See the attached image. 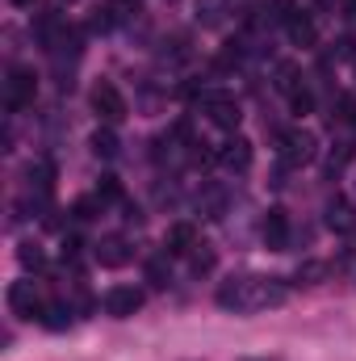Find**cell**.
<instances>
[{"mask_svg": "<svg viewBox=\"0 0 356 361\" xmlns=\"http://www.w3.org/2000/svg\"><path fill=\"white\" fill-rule=\"evenodd\" d=\"M276 89L285 92V97H293V92L302 89V68L298 63H276Z\"/></svg>", "mask_w": 356, "mask_h": 361, "instance_id": "obj_17", "label": "cell"}, {"mask_svg": "<svg viewBox=\"0 0 356 361\" xmlns=\"http://www.w3.org/2000/svg\"><path fill=\"white\" fill-rule=\"evenodd\" d=\"M51 185H55V164H51V160H34V164H30V189H34L38 197H46Z\"/></svg>", "mask_w": 356, "mask_h": 361, "instance_id": "obj_15", "label": "cell"}, {"mask_svg": "<svg viewBox=\"0 0 356 361\" xmlns=\"http://www.w3.org/2000/svg\"><path fill=\"white\" fill-rule=\"evenodd\" d=\"M8 4H17V8H30V4H34V0H8Z\"/></svg>", "mask_w": 356, "mask_h": 361, "instance_id": "obj_30", "label": "cell"}, {"mask_svg": "<svg viewBox=\"0 0 356 361\" xmlns=\"http://www.w3.org/2000/svg\"><path fill=\"white\" fill-rule=\"evenodd\" d=\"M289 298V286L281 277H231L218 286V307L235 315H252L265 307H281Z\"/></svg>", "mask_w": 356, "mask_h": 361, "instance_id": "obj_1", "label": "cell"}, {"mask_svg": "<svg viewBox=\"0 0 356 361\" xmlns=\"http://www.w3.org/2000/svg\"><path fill=\"white\" fill-rule=\"evenodd\" d=\"M147 281H151L155 290L168 286V257H151V261H147Z\"/></svg>", "mask_w": 356, "mask_h": 361, "instance_id": "obj_21", "label": "cell"}, {"mask_svg": "<svg viewBox=\"0 0 356 361\" xmlns=\"http://www.w3.org/2000/svg\"><path fill=\"white\" fill-rule=\"evenodd\" d=\"M323 223L331 227V231H340V235H348V231H356V210H352V202L348 197H331L327 206H323Z\"/></svg>", "mask_w": 356, "mask_h": 361, "instance_id": "obj_10", "label": "cell"}, {"mask_svg": "<svg viewBox=\"0 0 356 361\" xmlns=\"http://www.w3.org/2000/svg\"><path fill=\"white\" fill-rule=\"evenodd\" d=\"M314 156H319V135H314V130L293 126V130H285V135H281V160H285L289 169L314 164Z\"/></svg>", "mask_w": 356, "mask_h": 361, "instance_id": "obj_2", "label": "cell"}, {"mask_svg": "<svg viewBox=\"0 0 356 361\" xmlns=\"http://www.w3.org/2000/svg\"><path fill=\"white\" fill-rule=\"evenodd\" d=\"M4 302H8V311H13L17 319H38L42 307H46L34 281H13V286L4 290Z\"/></svg>", "mask_w": 356, "mask_h": 361, "instance_id": "obj_4", "label": "cell"}, {"mask_svg": "<svg viewBox=\"0 0 356 361\" xmlns=\"http://www.w3.org/2000/svg\"><path fill=\"white\" fill-rule=\"evenodd\" d=\"M218 164L231 169V173H248V169H252V139L231 135V139L218 147Z\"/></svg>", "mask_w": 356, "mask_h": 361, "instance_id": "obj_7", "label": "cell"}, {"mask_svg": "<svg viewBox=\"0 0 356 361\" xmlns=\"http://www.w3.org/2000/svg\"><path fill=\"white\" fill-rule=\"evenodd\" d=\"M289 105H293V114H306V109H310L314 101H310V92H306V89H298L293 97H289Z\"/></svg>", "mask_w": 356, "mask_h": 361, "instance_id": "obj_27", "label": "cell"}, {"mask_svg": "<svg viewBox=\"0 0 356 361\" xmlns=\"http://www.w3.org/2000/svg\"><path fill=\"white\" fill-rule=\"evenodd\" d=\"M260 235H265V248H272V252H285V248H289V214H285L281 206H272L265 214Z\"/></svg>", "mask_w": 356, "mask_h": 361, "instance_id": "obj_8", "label": "cell"}, {"mask_svg": "<svg viewBox=\"0 0 356 361\" xmlns=\"http://www.w3.org/2000/svg\"><path fill=\"white\" fill-rule=\"evenodd\" d=\"M227 17H231V0H197V21H201L205 30L222 25Z\"/></svg>", "mask_w": 356, "mask_h": 361, "instance_id": "obj_14", "label": "cell"}, {"mask_svg": "<svg viewBox=\"0 0 356 361\" xmlns=\"http://www.w3.org/2000/svg\"><path fill=\"white\" fill-rule=\"evenodd\" d=\"M134 8H139V0H109V13H117V17H126Z\"/></svg>", "mask_w": 356, "mask_h": 361, "instance_id": "obj_29", "label": "cell"}, {"mask_svg": "<svg viewBox=\"0 0 356 361\" xmlns=\"http://www.w3.org/2000/svg\"><path fill=\"white\" fill-rule=\"evenodd\" d=\"M130 257H134V252H130V244H126L122 235H109V240L96 244V261H101L105 269H122Z\"/></svg>", "mask_w": 356, "mask_h": 361, "instance_id": "obj_12", "label": "cell"}, {"mask_svg": "<svg viewBox=\"0 0 356 361\" xmlns=\"http://www.w3.org/2000/svg\"><path fill=\"white\" fill-rule=\"evenodd\" d=\"M38 324H42L46 332H68V328H72V307H68V302H46L42 315H38Z\"/></svg>", "mask_w": 356, "mask_h": 361, "instance_id": "obj_13", "label": "cell"}, {"mask_svg": "<svg viewBox=\"0 0 356 361\" xmlns=\"http://www.w3.org/2000/svg\"><path fill=\"white\" fill-rule=\"evenodd\" d=\"M139 307H143V290H134V286H113V290L105 294V311H109L113 319H130Z\"/></svg>", "mask_w": 356, "mask_h": 361, "instance_id": "obj_9", "label": "cell"}, {"mask_svg": "<svg viewBox=\"0 0 356 361\" xmlns=\"http://www.w3.org/2000/svg\"><path fill=\"white\" fill-rule=\"evenodd\" d=\"M92 109H96V118L105 122V126H117L130 109H126V97L117 92V85H109V80H101L96 89H92Z\"/></svg>", "mask_w": 356, "mask_h": 361, "instance_id": "obj_5", "label": "cell"}, {"mask_svg": "<svg viewBox=\"0 0 356 361\" xmlns=\"http://www.w3.org/2000/svg\"><path fill=\"white\" fill-rule=\"evenodd\" d=\"M96 197H101V202H122V180H117V177H101Z\"/></svg>", "mask_w": 356, "mask_h": 361, "instance_id": "obj_24", "label": "cell"}, {"mask_svg": "<svg viewBox=\"0 0 356 361\" xmlns=\"http://www.w3.org/2000/svg\"><path fill=\"white\" fill-rule=\"evenodd\" d=\"M218 265V257H214V248H205V244H197L193 252H189V269L197 273V277H205V273H214Z\"/></svg>", "mask_w": 356, "mask_h": 361, "instance_id": "obj_18", "label": "cell"}, {"mask_svg": "<svg viewBox=\"0 0 356 361\" xmlns=\"http://www.w3.org/2000/svg\"><path fill=\"white\" fill-rule=\"evenodd\" d=\"M272 8H276V13H272V17H276V21H281V25H289V21H293V17H298V4H293V0H272Z\"/></svg>", "mask_w": 356, "mask_h": 361, "instance_id": "obj_26", "label": "cell"}, {"mask_svg": "<svg viewBox=\"0 0 356 361\" xmlns=\"http://www.w3.org/2000/svg\"><path fill=\"white\" fill-rule=\"evenodd\" d=\"M96 210H101V197H80V202L72 206V214H76L80 223H89V219H96Z\"/></svg>", "mask_w": 356, "mask_h": 361, "instance_id": "obj_25", "label": "cell"}, {"mask_svg": "<svg viewBox=\"0 0 356 361\" xmlns=\"http://www.w3.org/2000/svg\"><path fill=\"white\" fill-rule=\"evenodd\" d=\"M68 4H76V0H68Z\"/></svg>", "mask_w": 356, "mask_h": 361, "instance_id": "obj_31", "label": "cell"}, {"mask_svg": "<svg viewBox=\"0 0 356 361\" xmlns=\"http://www.w3.org/2000/svg\"><path fill=\"white\" fill-rule=\"evenodd\" d=\"M340 122H356V101L352 97H340Z\"/></svg>", "mask_w": 356, "mask_h": 361, "instance_id": "obj_28", "label": "cell"}, {"mask_svg": "<svg viewBox=\"0 0 356 361\" xmlns=\"http://www.w3.org/2000/svg\"><path fill=\"white\" fill-rule=\"evenodd\" d=\"M92 152H96L101 160H113V156H117V135H113L109 126L96 130V135H92Z\"/></svg>", "mask_w": 356, "mask_h": 361, "instance_id": "obj_19", "label": "cell"}, {"mask_svg": "<svg viewBox=\"0 0 356 361\" xmlns=\"http://www.w3.org/2000/svg\"><path fill=\"white\" fill-rule=\"evenodd\" d=\"M285 30H289V38H293L298 47H314V38H319V30H314V21H310L306 13H298V17H293V21H289Z\"/></svg>", "mask_w": 356, "mask_h": 361, "instance_id": "obj_16", "label": "cell"}, {"mask_svg": "<svg viewBox=\"0 0 356 361\" xmlns=\"http://www.w3.org/2000/svg\"><path fill=\"white\" fill-rule=\"evenodd\" d=\"M323 277H327V265H323V261H306V265H298V281H302V286H319Z\"/></svg>", "mask_w": 356, "mask_h": 361, "instance_id": "obj_23", "label": "cell"}, {"mask_svg": "<svg viewBox=\"0 0 356 361\" xmlns=\"http://www.w3.org/2000/svg\"><path fill=\"white\" fill-rule=\"evenodd\" d=\"M197 248V227L193 223H172L168 235H164V252L168 257H189Z\"/></svg>", "mask_w": 356, "mask_h": 361, "instance_id": "obj_11", "label": "cell"}, {"mask_svg": "<svg viewBox=\"0 0 356 361\" xmlns=\"http://www.w3.org/2000/svg\"><path fill=\"white\" fill-rule=\"evenodd\" d=\"M17 261H21L25 269H42V265H46V252H42L34 240H25V244H17Z\"/></svg>", "mask_w": 356, "mask_h": 361, "instance_id": "obj_20", "label": "cell"}, {"mask_svg": "<svg viewBox=\"0 0 356 361\" xmlns=\"http://www.w3.org/2000/svg\"><path fill=\"white\" fill-rule=\"evenodd\" d=\"M34 92H38L34 72H25V68H13V72H8V80H4V105H8V109L34 105Z\"/></svg>", "mask_w": 356, "mask_h": 361, "instance_id": "obj_6", "label": "cell"}, {"mask_svg": "<svg viewBox=\"0 0 356 361\" xmlns=\"http://www.w3.org/2000/svg\"><path fill=\"white\" fill-rule=\"evenodd\" d=\"M197 206H201L205 219H222V193H218V189H205V193L197 197Z\"/></svg>", "mask_w": 356, "mask_h": 361, "instance_id": "obj_22", "label": "cell"}, {"mask_svg": "<svg viewBox=\"0 0 356 361\" xmlns=\"http://www.w3.org/2000/svg\"><path fill=\"white\" fill-rule=\"evenodd\" d=\"M201 114L218 126V130H235L239 126V101L231 92H201Z\"/></svg>", "mask_w": 356, "mask_h": 361, "instance_id": "obj_3", "label": "cell"}]
</instances>
